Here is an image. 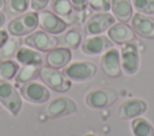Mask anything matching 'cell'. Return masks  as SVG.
Listing matches in <instances>:
<instances>
[{
    "label": "cell",
    "instance_id": "6da1fadb",
    "mask_svg": "<svg viewBox=\"0 0 154 136\" xmlns=\"http://www.w3.org/2000/svg\"><path fill=\"white\" fill-rule=\"evenodd\" d=\"M38 76L43 81V83L54 91L66 93L71 88V81L63 72L58 71V69H53L49 66H41Z\"/></svg>",
    "mask_w": 154,
    "mask_h": 136
},
{
    "label": "cell",
    "instance_id": "7a4b0ae2",
    "mask_svg": "<svg viewBox=\"0 0 154 136\" xmlns=\"http://www.w3.org/2000/svg\"><path fill=\"white\" fill-rule=\"evenodd\" d=\"M37 25H38L37 12L31 11L12 19L7 25V30L13 36H23L32 32L37 28Z\"/></svg>",
    "mask_w": 154,
    "mask_h": 136
},
{
    "label": "cell",
    "instance_id": "3957f363",
    "mask_svg": "<svg viewBox=\"0 0 154 136\" xmlns=\"http://www.w3.org/2000/svg\"><path fill=\"white\" fill-rule=\"evenodd\" d=\"M0 104L13 116L18 114L22 108V99L13 84L0 79Z\"/></svg>",
    "mask_w": 154,
    "mask_h": 136
},
{
    "label": "cell",
    "instance_id": "277c9868",
    "mask_svg": "<svg viewBox=\"0 0 154 136\" xmlns=\"http://www.w3.org/2000/svg\"><path fill=\"white\" fill-rule=\"evenodd\" d=\"M120 49V65L122 71L128 75L132 76L138 71L140 67V53L137 46L131 41L128 43L122 45Z\"/></svg>",
    "mask_w": 154,
    "mask_h": 136
},
{
    "label": "cell",
    "instance_id": "5b68a950",
    "mask_svg": "<svg viewBox=\"0 0 154 136\" xmlns=\"http://www.w3.org/2000/svg\"><path fill=\"white\" fill-rule=\"evenodd\" d=\"M63 73L70 81L84 82L95 76L96 65L91 61H77V63H72L67 67H65Z\"/></svg>",
    "mask_w": 154,
    "mask_h": 136
},
{
    "label": "cell",
    "instance_id": "8992f818",
    "mask_svg": "<svg viewBox=\"0 0 154 136\" xmlns=\"http://www.w3.org/2000/svg\"><path fill=\"white\" fill-rule=\"evenodd\" d=\"M118 100V93L112 89H95L87 94L84 101L87 106L94 110H100L113 105Z\"/></svg>",
    "mask_w": 154,
    "mask_h": 136
},
{
    "label": "cell",
    "instance_id": "52a82bcc",
    "mask_svg": "<svg viewBox=\"0 0 154 136\" xmlns=\"http://www.w3.org/2000/svg\"><path fill=\"white\" fill-rule=\"evenodd\" d=\"M116 23V18L112 13L99 12L93 14L84 24V32L89 36L100 35L108 30V28Z\"/></svg>",
    "mask_w": 154,
    "mask_h": 136
},
{
    "label": "cell",
    "instance_id": "ba28073f",
    "mask_svg": "<svg viewBox=\"0 0 154 136\" xmlns=\"http://www.w3.org/2000/svg\"><path fill=\"white\" fill-rule=\"evenodd\" d=\"M20 95L31 104H45L49 100L51 93L47 87L37 82L23 83L19 88Z\"/></svg>",
    "mask_w": 154,
    "mask_h": 136
},
{
    "label": "cell",
    "instance_id": "9c48e42d",
    "mask_svg": "<svg viewBox=\"0 0 154 136\" xmlns=\"http://www.w3.org/2000/svg\"><path fill=\"white\" fill-rule=\"evenodd\" d=\"M100 65L102 72L109 78H117L122 73L120 65V52L117 48H109L102 53L100 59Z\"/></svg>",
    "mask_w": 154,
    "mask_h": 136
},
{
    "label": "cell",
    "instance_id": "30bf717a",
    "mask_svg": "<svg viewBox=\"0 0 154 136\" xmlns=\"http://www.w3.org/2000/svg\"><path fill=\"white\" fill-rule=\"evenodd\" d=\"M76 111H77V105L72 99L58 97L45 107L43 113L47 118H59L72 114Z\"/></svg>",
    "mask_w": 154,
    "mask_h": 136
},
{
    "label": "cell",
    "instance_id": "8fae6325",
    "mask_svg": "<svg viewBox=\"0 0 154 136\" xmlns=\"http://www.w3.org/2000/svg\"><path fill=\"white\" fill-rule=\"evenodd\" d=\"M24 43L31 48L37 49V51L49 52L51 49L57 47L58 40H57V37L49 35L48 32H46L43 30H38V31H32V32L28 34V36H25V39H24Z\"/></svg>",
    "mask_w": 154,
    "mask_h": 136
},
{
    "label": "cell",
    "instance_id": "7c38bea8",
    "mask_svg": "<svg viewBox=\"0 0 154 136\" xmlns=\"http://www.w3.org/2000/svg\"><path fill=\"white\" fill-rule=\"evenodd\" d=\"M37 18L40 28L48 34H61L67 28V23L51 11L41 10L37 13Z\"/></svg>",
    "mask_w": 154,
    "mask_h": 136
},
{
    "label": "cell",
    "instance_id": "4fadbf2b",
    "mask_svg": "<svg viewBox=\"0 0 154 136\" xmlns=\"http://www.w3.org/2000/svg\"><path fill=\"white\" fill-rule=\"evenodd\" d=\"M113 47V42L109 40L108 36L105 35H93L90 37H87L82 45H81V51L82 53L87 55H97L107 49Z\"/></svg>",
    "mask_w": 154,
    "mask_h": 136
},
{
    "label": "cell",
    "instance_id": "5bb4252c",
    "mask_svg": "<svg viewBox=\"0 0 154 136\" xmlns=\"http://www.w3.org/2000/svg\"><path fill=\"white\" fill-rule=\"evenodd\" d=\"M147 111V102L140 97L124 100L118 107V117L120 119H134L142 116Z\"/></svg>",
    "mask_w": 154,
    "mask_h": 136
},
{
    "label": "cell",
    "instance_id": "9a60e30c",
    "mask_svg": "<svg viewBox=\"0 0 154 136\" xmlns=\"http://www.w3.org/2000/svg\"><path fill=\"white\" fill-rule=\"evenodd\" d=\"M131 28L135 34L143 39H154V18L149 14H143L136 12L132 14Z\"/></svg>",
    "mask_w": 154,
    "mask_h": 136
},
{
    "label": "cell",
    "instance_id": "2e32d148",
    "mask_svg": "<svg viewBox=\"0 0 154 136\" xmlns=\"http://www.w3.org/2000/svg\"><path fill=\"white\" fill-rule=\"evenodd\" d=\"M107 36L113 43L117 45H124L135 40V32L131 25H128L123 22L112 24L107 30Z\"/></svg>",
    "mask_w": 154,
    "mask_h": 136
},
{
    "label": "cell",
    "instance_id": "e0dca14e",
    "mask_svg": "<svg viewBox=\"0 0 154 136\" xmlns=\"http://www.w3.org/2000/svg\"><path fill=\"white\" fill-rule=\"evenodd\" d=\"M71 51L70 48L66 47H59V48H53L49 52H47L46 55V64L49 67L53 69H63L65 67L70 60H71Z\"/></svg>",
    "mask_w": 154,
    "mask_h": 136
},
{
    "label": "cell",
    "instance_id": "ac0fdd59",
    "mask_svg": "<svg viewBox=\"0 0 154 136\" xmlns=\"http://www.w3.org/2000/svg\"><path fill=\"white\" fill-rule=\"evenodd\" d=\"M111 11L116 20L128 23L134 14L131 0H111Z\"/></svg>",
    "mask_w": 154,
    "mask_h": 136
},
{
    "label": "cell",
    "instance_id": "d6986e66",
    "mask_svg": "<svg viewBox=\"0 0 154 136\" xmlns=\"http://www.w3.org/2000/svg\"><path fill=\"white\" fill-rule=\"evenodd\" d=\"M52 11L67 23L73 22V6L70 0H49Z\"/></svg>",
    "mask_w": 154,
    "mask_h": 136
},
{
    "label": "cell",
    "instance_id": "ffe728a7",
    "mask_svg": "<svg viewBox=\"0 0 154 136\" xmlns=\"http://www.w3.org/2000/svg\"><path fill=\"white\" fill-rule=\"evenodd\" d=\"M16 58L18 63L22 65H41L42 64V55L38 51H34L26 47H19L16 52Z\"/></svg>",
    "mask_w": 154,
    "mask_h": 136
},
{
    "label": "cell",
    "instance_id": "44dd1931",
    "mask_svg": "<svg viewBox=\"0 0 154 136\" xmlns=\"http://www.w3.org/2000/svg\"><path fill=\"white\" fill-rule=\"evenodd\" d=\"M131 132L132 136H154V126L148 119L140 116L131 120Z\"/></svg>",
    "mask_w": 154,
    "mask_h": 136
},
{
    "label": "cell",
    "instance_id": "7402d4cb",
    "mask_svg": "<svg viewBox=\"0 0 154 136\" xmlns=\"http://www.w3.org/2000/svg\"><path fill=\"white\" fill-rule=\"evenodd\" d=\"M58 45L66 48H77L82 42V32L78 29H70L59 37H57Z\"/></svg>",
    "mask_w": 154,
    "mask_h": 136
},
{
    "label": "cell",
    "instance_id": "603a6c76",
    "mask_svg": "<svg viewBox=\"0 0 154 136\" xmlns=\"http://www.w3.org/2000/svg\"><path fill=\"white\" fill-rule=\"evenodd\" d=\"M40 69L41 65H23L20 69H18L16 76H14V81L17 84H23L26 82L32 81L34 78H36L40 73Z\"/></svg>",
    "mask_w": 154,
    "mask_h": 136
},
{
    "label": "cell",
    "instance_id": "cb8c5ba5",
    "mask_svg": "<svg viewBox=\"0 0 154 136\" xmlns=\"http://www.w3.org/2000/svg\"><path fill=\"white\" fill-rule=\"evenodd\" d=\"M18 69H19V66L16 61H13L11 59L4 60L2 63H0V79L8 81V79L14 78Z\"/></svg>",
    "mask_w": 154,
    "mask_h": 136
},
{
    "label": "cell",
    "instance_id": "d4e9b609",
    "mask_svg": "<svg viewBox=\"0 0 154 136\" xmlns=\"http://www.w3.org/2000/svg\"><path fill=\"white\" fill-rule=\"evenodd\" d=\"M134 10L143 14H154V0H131Z\"/></svg>",
    "mask_w": 154,
    "mask_h": 136
},
{
    "label": "cell",
    "instance_id": "484cf974",
    "mask_svg": "<svg viewBox=\"0 0 154 136\" xmlns=\"http://www.w3.org/2000/svg\"><path fill=\"white\" fill-rule=\"evenodd\" d=\"M18 45H19V42L17 39H8L5 42V45L0 48V58L7 59V58H11L12 55H14L18 49Z\"/></svg>",
    "mask_w": 154,
    "mask_h": 136
},
{
    "label": "cell",
    "instance_id": "4316f807",
    "mask_svg": "<svg viewBox=\"0 0 154 136\" xmlns=\"http://www.w3.org/2000/svg\"><path fill=\"white\" fill-rule=\"evenodd\" d=\"M29 7V0H7V8L11 13H23Z\"/></svg>",
    "mask_w": 154,
    "mask_h": 136
},
{
    "label": "cell",
    "instance_id": "83f0119b",
    "mask_svg": "<svg viewBox=\"0 0 154 136\" xmlns=\"http://www.w3.org/2000/svg\"><path fill=\"white\" fill-rule=\"evenodd\" d=\"M88 5L99 12H108L111 10V0H89Z\"/></svg>",
    "mask_w": 154,
    "mask_h": 136
},
{
    "label": "cell",
    "instance_id": "f1b7e54d",
    "mask_svg": "<svg viewBox=\"0 0 154 136\" xmlns=\"http://www.w3.org/2000/svg\"><path fill=\"white\" fill-rule=\"evenodd\" d=\"M49 0H30V6L34 11H41L43 10Z\"/></svg>",
    "mask_w": 154,
    "mask_h": 136
},
{
    "label": "cell",
    "instance_id": "f546056e",
    "mask_svg": "<svg viewBox=\"0 0 154 136\" xmlns=\"http://www.w3.org/2000/svg\"><path fill=\"white\" fill-rule=\"evenodd\" d=\"M73 8H76L77 11H83L88 4H89V0H70Z\"/></svg>",
    "mask_w": 154,
    "mask_h": 136
},
{
    "label": "cell",
    "instance_id": "4dcf8cb0",
    "mask_svg": "<svg viewBox=\"0 0 154 136\" xmlns=\"http://www.w3.org/2000/svg\"><path fill=\"white\" fill-rule=\"evenodd\" d=\"M8 40V35H7V31L5 30H0V48L5 45V42Z\"/></svg>",
    "mask_w": 154,
    "mask_h": 136
},
{
    "label": "cell",
    "instance_id": "1f68e13d",
    "mask_svg": "<svg viewBox=\"0 0 154 136\" xmlns=\"http://www.w3.org/2000/svg\"><path fill=\"white\" fill-rule=\"evenodd\" d=\"M4 23H5V14L0 12V26H1Z\"/></svg>",
    "mask_w": 154,
    "mask_h": 136
},
{
    "label": "cell",
    "instance_id": "d6a6232c",
    "mask_svg": "<svg viewBox=\"0 0 154 136\" xmlns=\"http://www.w3.org/2000/svg\"><path fill=\"white\" fill-rule=\"evenodd\" d=\"M5 0H0V10H2L4 7H5Z\"/></svg>",
    "mask_w": 154,
    "mask_h": 136
},
{
    "label": "cell",
    "instance_id": "836d02e7",
    "mask_svg": "<svg viewBox=\"0 0 154 136\" xmlns=\"http://www.w3.org/2000/svg\"><path fill=\"white\" fill-rule=\"evenodd\" d=\"M85 136H95V135H93V134H88V135H85Z\"/></svg>",
    "mask_w": 154,
    "mask_h": 136
}]
</instances>
